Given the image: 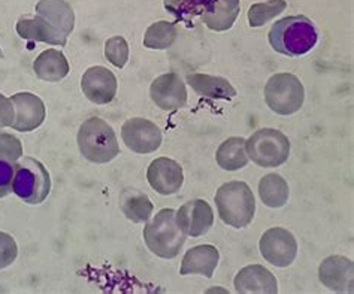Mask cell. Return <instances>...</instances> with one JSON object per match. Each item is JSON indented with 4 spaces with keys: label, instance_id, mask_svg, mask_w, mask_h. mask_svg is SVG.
Returning a JSON list of instances; mask_svg holds the SVG:
<instances>
[{
    "label": "cell",
    "instance_id": "cell-1",
    "mask_svg": "<svg viewBox=\"0 0 354 294\" xmlns=\"http://www.w3.org/2000/svg\"><path fill=\"white\" fill-rule=\"evenodd\" d=\"M269 43L283 56L299 57L310 52L319 41L315 26L305 15L286 17L269 30Z\"/></svg>",
    "mask_w": 354,
    "mask_h": 294
},
{
    "label": "cell",
    "instance_id": "cell-2",
    "mask_svg": "<svg viewBox=\"0 0 354 294\" xmlns=\"http://www.w3.org/2000/svg\"><path fill=\"white\" fill-rule=\"evenodd\" d=\"M216 204L223 223L242 228L253 222L256 199L245 182L232 181L223 184L216 195Z\"/></svg>",
    "mask_w": 354,
    "mask_h": 294
},
{
    "label": "cell",
    "instance_id": "cell-3",
    "mask_svg": "<svg viewBox=\"0 0 354 294\" xmlns=\"http://www.w3.org/2000/svg\"><path fill=\"white\" fill-rule=\"evenodd\" d=\"M78 146L84 159L91 163H109L120 154L114 128L97 117L87 119L80 127Z\"/></svg>",
    "mask_w": 354,
    "mask_h": 294
},
{
    "label": "cell",
    "instance_id": "cell-4",
    "mask_svg": "<svg viewBox=\"0 0 354 294\" xmlns=\"http://www.w3.org/2000/svg\"><path fill=\"white\" fill-rule=\"evenodd\" d=\"M144 241L153 254L174 259L185 244V235L175 222L174 209H162L144 228Z\"/></svg>",
    "mask_w": 354,
    "mask_h": 294
},
{
    "label": "cell",
    "instance_id": "cell-5",
    "mask_svg": "<svg viewBox=\"0 0 354 294\" xmlns=\"http://www.w3.org/2000/svg\"><path fill=\"white\" fill-rule=\"evenodd\" d=\"M51 178L48 170L38 160L24 157L15 163L12 193L29 205H39L48 197Z\"/></svg>",
    "mask_w": 354,
    "mask_h": 294
},
{
    "label": "cell",
    "instance_id": "cell-6",
    "mask_svg": "<svg viewBox=\"0 0 354 294\" xmlns=\"http://www.w3.org/2000/svg\"><path fill=\"white\" fill-rule=\"evenodd\" d=\"M248 159L262 168H278L290 154V141L275 128H260L245 141Z\"/></svg>",
    "mask_w": 354,
    "mask_h": 294
},
{
    "label": "cell",
    "instance_id": "cell-7",
    "mask_svg": "<svg viewBox=\"0 0 354 294\" xmlns=\"http://www.w3.org/2000/svg\"><path fill=\"white\" fill-rule=\"evenodd\" d=\"M266 105L278 115L296 114L304 105L305 90L293 73H275L265 87Z\"/></svg>",
    "mask_w": 354,
    "mask_h": 294
},
{
    "label": "cell",
    "instance_id": "cell-8",
    "mask_svg": "<svg viewBox=\"0 0 354 294\" xmlns=\"http://www.w3.org/2000/svg\"><path fill=\"white\" fill-rule=\"evenodd\" d=\"M260 253L263 259L275 268H287L297 255L295 236L283 227H272L260 239Z\"/></svg>",
    "mask_w": 354,
    "mask_h": 294
},
{
    "label": "cell",
    "instance_id": "cell-9",
    "mask_svg": "<svg viewBox=\"0 0 354 294\" xmlns=\"http://www.w3.org/2000/svg\"><path fill=\"white\" fill-rule=\"evenodd\" d=\"M121 137L129 150L138 154H150L162 145V132L145 118H130L121 127Z\"/></svg>",
    "mask_w": 354,
    "mask_h": 294
},
{
    "label": "cell",
    "instance_id": "cell-10",
    "mask_svg": "<svg viewBox=\"0 0 354 294\" xmlns=\"http://www.w3.org/2000/svg\"><path fill=\"white\" fill-rule=\"evenodd\" d=\"M175 222L185 236L199 237L208 233L214 224L212 208L207 200L194 199L175 213Z\"/></svg>",
    "mask_w": 354,
    "mask_h": 294
},
{
    "label": "cell",
    "instance_id": "cell-11",
    "mask_svg": "<svg viewBox=\"0 0 354 294\" xmlns=\"http://www.w3.org/2000/svg\"><path fill=\"white\" fill-rule=\"evenodd\" d=\"M153 102L163 111H176L187 104V88L176 73H165L156 78L150 88Z\"/></svg>",
    "mask_w": 354,
    "mask_h": 294
},
{
    "label": "cell",
    "instance_id": "cell-12",
    "mask_svg": "<svg viewBox=\"0 0 354 294\" xmlns=\"http://www.w3.org/2000/svg\"><path fill=\"white\" fill-rule=\"evenodd\" d=\"M81 88L90 102L106 105L113 102L117 93V78L104 66L90 68L81 79Z\"/></svg>",
    "mask_w": 354,
    "mask_h": 294
},
{
    "label": "cell",
    "instance_id": "cell-13",
    "mask_svg": "<svg viewBox=\"0 0 354 294\" xmlns=\"http://www.w3.org/2000/svg\"><path fill=\"white\" fill-rule=\"evenodd\" d=\"M147 179L158 195L169 196L178 193L184 182L183 168L175 160L158 157L151 161L147 172Z\"/></svg>",
    "mask_w": 354,
    "mask_h": 294
},
{
    "label": "cell",
    "instance_id": "cell-14",
    "mask_svg": "<svg viewBox=\"0 0 354 294\" xmlns=\"http://www.w3.org/2000/svg\"><path fill=\"white\" fill-rule=\"evenodd\" d=\"M319 277L323 286L332 291L353 293L354 264L347 257H328L320 266Z\"/></svg>",
    "mask_w": 354,
    "mask_h": 294
},
{
    "label": "cell",
    "instance_id": "cell-15",
    "mask_svg": "<svg viewBox=\"0 0 354 294\" xmlns=\"http://www.w3.org/2000/svg\"><path fill=\"white\" fill-rule=\"evenodd\" d=\"M15 108V119L12 128L17 132H32L45 121V105L32 93H17L11 97Z\"/></svg>",
    "mask_w": 354,
    "mask_h": 294
},
{
    "label": "cell",
    "instance_id": "cell-16",
    "mask_svg": "<svg viewBox=\"0 0 354 294\" xmlns=\"http://www.w3.org/2000/svg\"><path fill=\"white\" fill-rule=\"evenodd\" d=\"M234 286L238 293H259V294H277L278 284L275 275L260 264H251L241 269L234 280Z\"/></svg>",
    "mask_w": 354,
    "mask_h": 294
},
{
    "label": "cell",
    "instance_id": "cell-17",
    "mask_svg": "<svg viewBox=\"0 0 354 294\" xmlns=\"http://www.w3.org/2000/svg\"><path fill=\"white\" fill-rule=\"evenodd\" d=\"M36 14L44 17L66 39L75 27V14L66 0H41L36 5Z\"/></svg>",
    "mask_w": 354,
    "mask_h": 294
},
{
    "label": "cell",
    "instance_id": "cell-18",
    "mask_svg": "<svg viewBox=\"0 0 354 294\" xmlns=\"http://www.w3.org/2000/svg\"><path fill=\"white\" fill-rule=\"evenodd\" d=\"M239 0H208L201 15L208 29L229 30L239 15Z\"/></svg>",
    "mask_w": 354,
    "mask_h": 294
},
{
    "label": "cell",
    "instance_id": "cell-19",
    "mask_svg": "<svg viewBox=\"0 0 354 294\" xmlns=\"http://www.w3.org/2000/svg\"><path fill=\"white\" fill-rule=\"evenodd\" d=\"M17 33L23 39L33 42H45L50 45H60L64 47L68 39L54 29L44 17L36 14V17H23L17 23Z\"/></svg>",
    "mask_w": 354,
    "mask_h": 294
},
{
    "label": "cell",
    "instance_id": "cell-20",
    "mask_svg": "<svg viewBox=\"0 0 354 294\" xmlns=\"http://www.w3.org/2000/svg\"><path fill=\"white\" fill-rule=\"evenodd\" d=\"M220 260V253L214 245H199L185 253L183 264H181V275H193L199 273L203 277L211 278L216 271Z\"/></svg>",
    "mask_w": 354,
    "mask_h": 294
},
{
    "label": "cell",
    "instance_id": "cell-21",
    "mask_svg": "<svg viewBox=\"0 0 354 294\" xmlns=\"http://www.w3.org/2000/svg\"><path fill=\"white\" fill-rule=\"evenodd\" d=\"M33 70L42 81L59 82L68 77L69 63L62 51L46 50L35 60Z\"/></svg>",
    "mask_w": 354,
    "mask_h": 294
},
{
    "label": "cell",
    "instance_id": "cell-22",
    "mask_svg": "<svg viewBox=\"0 0 354 294\" xmlns=\"http://www.w3.org/2000/svg\"><path fill=\"white\" fill-rule=\"evenodd\" d=\"M189 84L199 96L209 99L230 100L236 96V90L232 87L226 78L203 75V73H192L187 77Z\"/></svg>",
    "mask_w": 354,
    "mask_h": 294
},
{
    "label": "cell",
    "instance_id": "cell-23",
    "mask_svg": "<svg viewBox=\"0 0 354 294\" xmlns=\"http://www.w3.org/2000/svg\"><path fill=\"white\" fill-rule=\"evenodd\" d=\"M120 208L133 223H145L151 218L154 206L147 195L139 190H124L120 195Z\"/></svg>",
    "mask_w": 354,
    "mask_h": 294
},
{
    "label": "cell",
    "instance_id": "cell-24",
    "mask_svg": "<svg viewBox=\"0 0 354 294\" xmlns=\"http://www.w3.org/2000/svg\"><path fill=\"white\" fill-rule=\"evenodd\" d=\"M217 163L221 169L235 172L248 164V155L245 151L244 137H229L217 150Z\"/></svg>",
    "mask_w": 354,
    "mask_h": 294
},
{
    "label": "cell",
    "instance_id": "cell-25",
    "mask_svg": "<svg viewBox=\"0 0 354 294\" xmlns=\"http://www.w3.org/2000/svg\"><path fill=\"white\" fill-rule=\"evenodd\" d=\"M259 195L269 208H281L288 200L287 181L278 173H269L259 182Z\"/></svg>",
    "mask_w": 354,
    "mask_h": 294
},
{
    "label": "cell",
    "instance_id": "cell-26",
    "mask_svg": "<svg viewBox=\"0 0 354 294\" xmlns=\"http://www.w3.org/2000/svg\"><path fill=\"white\" fill-rule=\"evenodd\" d=\"M178 30L174 23L157 21L148 27L144 36V45L150 50H167L172 47Z\"/></svg>",
    "mask_w": 354,
    "mask_h": 294
},
{
    "label": "cell",
    "instance_id": "cell-27",
    "mask_svg": "<svg viewBox=\"0 0 354 294\" xmlns=\"http://www.w3.org/2000/svg\"><path fill=\"white\" fill-rule=\"evenodd\" d=\"M287 8L286 0H268L265 3H256L248 9V21L251 27H262L272 18L281 14Z\"/></svg>",
    "mask_w": 354,
    "mask_h": 294
},
{
    "label": "cell",
    "instance_id": "cell-28",
    "mask_svg": "<svg viewBox=\"0 0 354 294\" xmlns=\"http://www.w3.org/2000/svg\"><path fill=\"white\" fill-rule=\"evenodd\" d=\"M207 2L208 0H165V8L178 20L189 23L194 17L202 15Z\"/></svg>",
    "mask_w": 354,
    "mask_h": 294
},
{
    "label": "cell",
    "instance_id": "cell-29",
    "mask_svg": "<svg viewBox=\"0 0 354 294\" xmlns=\"http://www.w3.org/2000/svg\"><path fill=\"white\" fill-rule=\"evenodd\" d=\"M105 56L115 68L121 69L126 66L129 60V45L123 36H113L106 41Z\"/></svg>",
    "mask_w": 354,
    "mask_h": 294
},
{
    "label": "cell",
    "instance_id": "cell-30",
    "mask_svg": "<svg viewBox=\"0 0 354 294\" xmlns=\"http://www.w3.org/2000/svg\"><path fill=\"white\" fill-rule=\"evenodd\" d=\"M23 157V145L11 133L0 132V160L17 163Z\"/></svg>",
    "mask_w": 354,
    "mask_h": 294
},
{
    "label": "cell",
    "instance_id": "cell-31",
    "mask_svg": "<svg viewBox=\"0 0 354 294\" xmlns=\"http://www.w3.org/2000/svg\"><path fill=\"white\" fill-rule=\"evenodd\" d=\"M18 255V246L15 239L8 235L0 232V269H5L8 266H11Z\"/></svg>",
    "mask_w": 354,
    "mask_h": 294
},
{
    "label": "cell",
    "instance_id": "cell-32",
    "mask_svg": "<svg viewBox=\"0 0 354 294\" xmlns=\"http://www.w3.org/2000/svg\"><path fill=\"white\" fill-rule=\"evenodd\" d=\"M15 175V163L0 160V197L12 193V181Z\"/></svg>",
    "mask_w": 354,
    "mask_h": 294
},
{
    "label": "cell",
    "instance_id": "cell-33",
    "mask_svg": "<svg viewBox=\"0 0 354 294\" xmlns=\"http://www.w3.org/2000/svg\"><path fill=\"white\" fill-rule=\"evenodd\" d=\"M15 119V108L11 99L0 93V127H11Z\"/></svg>",
    "mask_w": 354,
    "mask_h": 294
},
{
    "label": "cell",
    "instance_id": "cell-34",
    "mask_svg": "<svg viewBox=\"0 0 354 294\" xmlns=\"http://www.w3.org/2000/svg\"><path fill=\"white\" fill-rule=\"evenodd\" d=\"M3 57V52H2V50H0V59H2Z\"/></svg>",
    "mask_w": 354,
    "mask_h": 294
}]
</instances>
